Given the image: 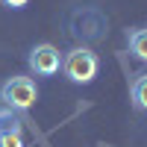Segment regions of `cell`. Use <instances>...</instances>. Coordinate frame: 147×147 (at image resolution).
Segmentation results:
<instances>
[{
	"mask_svg": "<svg viewBox=\"0 0 147 147\" xmlns=\"http://www.w3.org/2000/svg\"><path fill=\"white\" fill-rule=\"evenodd\" d=\"M0 6H6V9H27L30 0H0Z\"/></svg>",
	"mask_w": 147,
	"mask_h": 147,
	"instance_id": "7",
	"label": "cell"
},
{
	"mask_svg": "<svg viewBox=\"0 0 147 147\" xmlns=\"http://www.w3.org/2000/svg\"><path fill=\"white\" fill-rule=\"evenodd\" d=\"M27 65L35 77H56L62 68V53L53 44H35L27 56Z\"/></svg>",
	"mask_w": 147,
	"mask_h": 147,
	"instance_id": "3",
	"label": "cell"
},
{
	"mask_svg": "<svg viewBox=\"0 0 147 147\" xmlns=\"http://www.w3.org/2000/svg\"><path fill=\"white\" fill-rule=\"evenodd\" d=\"M65 74V80H71L74 85H88L97 71H100V59H97L94 50H88V47H74V50L62 53V68H59Z\"/></svg>",
	"mask_w": 147,
	"mask_h": 147,
	"instance_id": "1",
	"label": "cell"
},
{
	"mask_svg": "<svg viewBox=\"0 0 147 147\" xmlns=\"http://www.w3.org/2000/svg\"><path fill=\"white\" fill-rule=\"evenodd\" d=\"M0 147H27L21 118L6 106H0Z\"/></svg>",
	"mask_w": 147,
	"mask_h": 147,
	"instance_id": "4",
	"label": "cell"
},
{
	"mask_svg": "<svg viewBox=\"0 0 147 147\" xmlns=\"http://www.w3.org/2000/svg\"><path fill=\"white\" fill-rule=\"evenodd\" d=\"M127 44H129V53L138 62H147V30H141V27L127 30Z\"/></svg>",
	"mask_w": 147,
	"mask_h": 147,
	"instance_id": "5",
	"label": "cell"
},
{
	"mask_svg": "<svg viewBox=\"0 0 147 147\" xmlns=\"http://www.w3.org/2000/svg\"><path fill=\"white\" fill-rule=\"evenodd\" d=\"M35 100H38V85H35L32 77L15 74L0 85V103L12 112H27V109L35 106Z\"/></svg>",
	"mask_w": 147,
	"mask_h": 147,
	"instance_id": "2",
	"label": "cell"
},
{
	"mask_svg": "<svg viewBox=\"0 0 147 147\" xmlns=\"http://www.w3.org/2000/svg\"><path fill=\"white\" fill-rule=\"evenodd\" d=\"M129 100L138 112H147V74H136L129 82Z\"/></svg>",
	"mask_w": 147,
	"mask_h": 147,
	"instance_id": "6",
	"label": "cell"
}]
</instances>
